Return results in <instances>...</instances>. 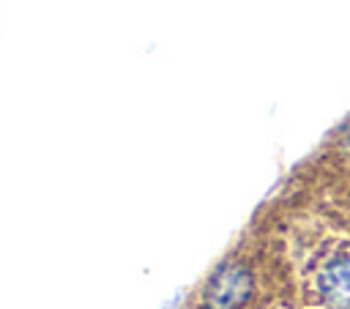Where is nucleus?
Here are the masks:
<instances>
[{
  "label": "nucleus",
  "mask_w": 350,
  "mask_h": 309,
  "mask_svg": "<svg viewBox=\"0 0 350 309\" xmlns=\"http://www.w3.org/2000/svg\"><path fill=\"white\" fill-rule=\"evenodd\" d=\"M317 287L323 298L334 306L347 309L350 306V260H334L320 271Z\"/></svg>",
  "instance_id": "2"
},
{
  "label": "nucleus",
  "mask_w": 350,
  "mask_h": 309,
  "mask_svg": "<svg viewBox=\"0 0 350 309\" xmlns=\"http://www.w3.org/2000/svg\"><path fill=\"white\" fill-rule=\"evenodd\" d=\"M252 290V279L241 265H227L221 268L211 287H208V304L211 309H238Z\"/></svg>",
  "instance_id": "1"
}]
</instances>
